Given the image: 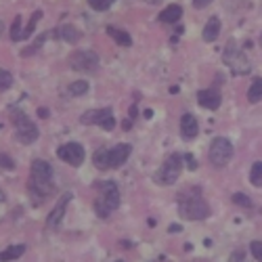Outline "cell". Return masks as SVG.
Here are the masks:
<instances>
[{
  "label": "cell",
  "instance_id": "cell-1",
  "mask_svg": "<svg viewBox=\"0 0 262 262\" xmlns=\"http://www.w3.org/2000/svg\"><path fill=\"white\" fill-rule=\"evenodd\" d=\"M28 191L30 195L38 202L45 200L55 191V183H53V168L49 162L45 160H34L32 162V170H30V181H28Z\"/></svg>",
  "mask_w": 262,
  "mask_h": 262
},
{
  "label": "cell",
  "instance_id": "cell-2",
  "mask_svg": "<svg viewBox=\"0 0 262 262\" xmlns=\"http://www.w3.org/2000/svg\"><path fill=\"white\" fill-rule=\"evenodd\" d=\"M179 212L187 221H204L210 216V206L202 198L200 189H187L179 195Z\"/></svg>",
  "mask_w": 262,
  "mask_h": 262
},
{
  "label": "cell",
  "instance_id": "cell-3",
  "mask_svg": "<svg viewBox=\"0 0 262 262\" xmlns=\"http://www.w3.org/2000/svg\"><path fill=\"white\" fill-rule=\"evenodd\" d=\"M133 154V147L126 145V143H120L112 149H99L97 154L93 156V164L99 168V170H109V168H120L128 158Z\"/></svg>",
  "mask_w": 262,
  "mask_h": 262
},
{
  "label": "cell",
  "instance_id": "cell-4",
  "mask_svg": "<svg viewBox=\"0 0 262 262\" xmlns=\"http://www.w3.org/2000/svg\"><path fill=\"white\" fill-rule=\"evenodd\" d=\"M97 189H99V198L95 200V212L101 218H107L109 212L120 206V189L114 181H101L97 183Z\"/></svg>",
  "mask_w": 262,
  "mask_h": 262
},
{
  "label": "cell",
  "instance_id": "cell-5",
  "mask_svg": "<svg viewBox=\"0 0 262 262\" xmlns=\"http://www.w3.org/2000/svg\"><path fill=\"white\" fill-rule=\"evenodd\" d=\"M11 120L15 124V135L19 139V143H24V145H30L38 139V126L24 114V112H19V109H13L11 112Z\"/></svg>",
  "mask_w": 262,
  "mask_h": 262
},
{
  "label": "cell",
  "instance_id": "cell-6",
  "mask_svg": "<svg viewBox=\"0 0 262 262\" xmlns=\"http://www.w3.org/2000/svg\"><path fill=\"white\" fill-rule=\"evenodd\" d=\"M183 160H185V158H181L179 154H170V156L166 158L164 166H162V168L156 172L154 181H156L158 185H164V187L174 185V183L179 181V177H181V170H183Z\"/></svg>",
  "mask_w": 262,
  "mask_h": 262
},
{
  "label": "cell",
  "instance_id": "cell-7",
  "mask_svg": "<svg viewBox=\"0 0 262 262\" xmlns=\"http://www.w3.org/2000/svg\"><path fill=\"white\" fill-rule=\"evenodd\" d=\"M70 65L72 70L76 72H86V74H93L97 72L99 68V55L91 49H80V51H74L70 55Z\"/></svg>",
  "mask_w": 262,
  "mask_h": 262
},
{
  "label": "cell",
  "instance_id": "cell-8",
  "mask_svg": "<svg viewBox=\"0 0 262 262\" xmlns=\"http://www.w3.org/2000/svg\"><path fill=\"white\" fill-rule=\"evenodd\" d=\"M233 158V145L225 137H216L210 145V162L216 168H225Z\"/></svg>",
  "mask_w": 262,
  "mask_h": 262
},
{
  "label": "cell",
  "instance_id": "cell-9",
  "mask_svg": "<svg viewBox=\"0 0 262 262\" xmlns=\"http://www.w3.org/2000/svg\"><path fill=\"white\" fill-rule=\"evenodd\" d=\"M82 124L91 126V124H97L101 126L103 130H114L116 126V120H114V112L112 107H103V109H91L82 116Z\"/></svg>",
  "mask_w": 262,
  "mask_h": 262
},
{
  "label": "cell",
  "instance_id": "cell-10",
  "mask_svg": "<svg viewBox=\"0 0 262 262\" xmlns=\"http://www.w3.org/2000/svg\"><path fill=\"white\" fill-rule=\"evenodd\" d=\"M57 158L65 164H70V166H82L86 154H84V147L80 143H68V145H61L57 149Z\"/></svg>",
  "mask_w": 262,
  "mask_h": 262
},
{
  "label": "cell",
  "instance_id": "cell-11",
  "mask_svg": "<svg viewBox=\"0 0 262 262\" xmlns=\"http://www.w3.org/2000/svg\"><path fill=\"white\" fill-rule=\"evenodd\" d=\"M70 200H72V193H63L61 195V200L57 202V206L51 210V214L47 218V227L49 229H57L61 225L63 216H65V210H68V206H70Z\"/></svg>",
  "mask_w": 262,
  "mask_h": 262
},
{
  "label": "cell",
  "instance_id": "cell-12",
  "mask_svg": "<svg viewBox=\"0 0 262 262\" xmlns=\"http://www.w3.org/2000/svg\"><path fill=\"white\" fill-rule=\"evenodd\" d=\"M221 101H223V97L216 89H206V91L198 93V103L204 109H218L221 107Z\"/></svg>",
  "mask_w": 262,
  "mask_h": 262
},
{
  "label": "cell",
  "instance_id": "cell-13",
  "mask_svg": "<svg viewBox=\"0 0 262 262\" xmlns=\"http://www.w3.org/2000/svg\"><path fill=\"white\" fill-rule=\"evenodd\" d=\"M181 133L185 139H195L200 135V126H198V120H195L193 114H185L181 118Z\"/></svg>",
  "mask_w": 262,
  "mask_h": 262
},
{
  "label": "cell",
  "instance_id": "cell-14",
  "mask_svg": "<svg viewBox=\"0 0 262 262\" xmlns=\"http://www.w3.org/2000/svg\"><path fill=\"white\" fill-rule=\"evenodd\" d=\"M218 34H221V19H218V17H210L208 24H206V28H204L202 38H204L206 42H214V40L218 38Z\"/></svg>",
  "mask_w": 262,
  "mask_h": 262
},
{
  "label": "cell",
  "instance_id": "cell-15",
  "mask_svg": "<svg viewBox=\"0 0 262 262\" xmlns=\"http://www.w3.org/2000/svg\"><path fill=\"white\" fill-rule=\"evenodd\" d=\"M181 15H183V7L181 5H168L162 11L160 21H162V24H177V21L181 19Z\"/></svg>",
  "mask_w": 262,
  "mask_h": 262
},
{
  "label": "cell",
  "instance_id": "cell-16",
  "mask_svg": "<svg viewBox=\"0 0 262 262\" xmlns=\"http://www.w3.org/2000/svg\"><path fill=\"white\" fill-rule=\"evenodd\" d=\"M57 36H59V38H63L65 42H70V45H74V42H78V40H80V32H78L74 26H70V24L61 26V28L57 30Z\"/></svg>",
  "mask_w": 262,
  "mask_h": 262
},
{
  "label": "cell",
  "instance_id": "cell-17",
  "mask_svg": "<svg viewBox=\"0 0 262 262\" xmlns=\"http://www.w3.org/2000/svg\"><path fill=\"white\" fill-rule=\"evenodd\" d=\"M24 252H26V246H24V244H19V246H11V248H7V250L0 252V262L17 260V258L24 256Z\"/></svg>",
  "mask_w": 262,
  "mask_h": 262
},
{
  "label": "cell",
  "instance_id": "cell-18",
  "mask_svg": "<svg viewBox=\"0 0 262 262\" xmlns=\"http://www.w3.org/2000/svg\"><path fill=\"white\" fill-rule=\"evenodd\" d=\"M107 34L112 36L120 47H126V49H128L130 45H133V38H130V34H128V32H124V30H118V28H107Z\"/></svg>",
  "mask_w": 262,
  "mask_h": 262
},
{
  "label": "cell",
  "instance_id": "cell-19",
  "mask_svg": "<svg viewBox=\"0 0 262 262\" xmlns=\"http://www.w3.org/2000/svg\"><path fill=\"white\" fill-rule=\"evenodd\" d=\"M262 99V78H256L252 82V86L248 89V101L250 103H258Z\"/></svg>",
  "mask_w": 262,
  "mask_h": 262
},
{
  "label": "cell",
  "instance_id": "cell-20",
  "mask_svg": "<svg viewBox=\"0 0 262 262\" xmlns=\"http://www.w3.org/2000/svg\"><path fill=\"white\" fill-rule=\"evenodd\" d=\"M9 36L13 42H19V40H24V30H21V15H17L13 19V24H11V30H9Z\"/></svg>",
  "mask_w": 262,
  "mask_h": 262
},
{
  "label": "cell",
  "instance_id": "cell-21",
  "mask_svg": "<svg viewBox=\"0 0 262 262\" xmlns=\"http://www.w3.org/2000/svg\"><path fill=\"white\" fill-rule=\"evenodd\" d=\"M250 183L254 187H262V162H256L250 170Z\"/></svg>",
  "mask_w": 262,
  "mask_h": 262
},
{
  "label": "cell",
  "instance_id": "cell-22",
  "mask_svg": "<svg viewBox=\"0 0 262 262\" xmlns=\"http://www.w3.org/2000/svg\"><path fill=\"white\" fill-rule=\"evenodd\" d=\"M40 17H42V11H36V13L32 15L30 24H28V26H26V30H24V40H26V38H30V36L34 34V30H36V24L40 21Z\"/></svg>",
  "mask_w": 262,
  "mask_h": 262
},
{
  "label": "cell",
  "instance_id": "cell-23",
  "mask_svg": "<svg viewBox=\"0 0 262 262\" xmlns=\"http://www.w3.org/2000/svg\"><path fill=\"white\" fill-rule=\"evenodd\" d=\"M70 93H72V95H86V93H89V82H84V80L72 82Z\"/></svg>",
  "mask_w": 262,
  "mask_h": 262
},
{
  "label": "cell",
  "instance_id": "cell-24",
  "mask_svg": "<svg viewBox=\"0 0 262 262\" xmlns=\"http://www.w3.org/2000/svg\"><path fill=\"white\" fill-rule=\"evenodd\" d=\"M13 86V76L7 70H0V91H9Z\"/></svg>",
  "mask_w": 262,
  "mask_h": 262
},
{
  "label": "cell",
  "instance_id": "cell-25",
  "mask_svg": "<svg viewBox=\"0 0 262 262\" xmlns=\"http://www.w3.org/2000/svg\"><path fill=\"white\" fill-rule=\"evenodd\" d=\"M114 5V0H89V7L95 11H107Z\"/></svg>",
  "mask_w": 262,
  "mask_h": 262
},
{
  "label": "cell",
  "instance_id": "cell-26",
  "mask_svg": "<svg viewBox=\"0 0 262 262\" xmlns=\"http://www.w3.org/2000/svg\"><path fill=\"white\" fill-rule=\"evenodd\" d=\"M233 202H235L237 206H244V208H252V200L248 198V195H244V193H235V195H233Z\"/></svg>",
  "mask_w": 262,
  "mask_h": 262
},
{
  "label": "cell",
  "instance_id": "cell-27",
  "mask_svg": "<svg viewBox=\"0 0 262 262\" xmlns=\"http://www.w3.org/2000/svg\"><path fill=\"white\" fill-rule=\"evenodd\" d=\"M250 252L258 262H262V242H252L250 244Z\"/></svg>",
  "mask_w": 262,
  "mask_h": 262
},
{
  "label": "cell",
  "instance_id": "cell-28",
  "mask_svg": "<svg viewBox=\"0 0 262 262\" xmlns=\"http://www.w3.org/2000/svg\"><path fill=\"white\" fill-rule=\"evenodd\" d=\"M0 168H5V170H13V168H15L13 158H11V156H7V154H0Z\"/></svg>",
  "mask_w": 262,
  "mask_h": 262
},
{
  "label": "cell",
  "instance_id": "cell-29",
  "mask_svg": "<svg viewBox=\"0 0 262 262\" xmlns=\"http://www.w3.org/2000/svg\"><path fill=\"white\" fill-rule=\"evenodd\" d=\"M185 162H187V168H189V170H198V162H195V158H193L191 154L185 156Z\"/></svg>",
  "mask_w": 262,
  "mask_h": 262
},
{
  "label": "cell",
  "instance_id": "cell-30",
  "mask_svg": "<svg viewBox=\"0 0 262 262\" xmlns=\"http://www.w3.org/2000/svg\"><path fill=\"white\" fill-rule=\"evenodd\" d=\"M210 3H212V0H193V7L195 9H206Z\"/></svg>",
  "mask_w": 262,
  "mask_h": 262
},
{
  "label": "cell",
  "instance_id": "cell-31",
  "mask_svg": "<svg viewBox=\"0 0 262 262\" xmlns=\"http://www.w3.org/2000/svg\"><path fill=\"white\" fill-rule=\"evenodd\" d=\"M38 116H40V118H49V109L40 107V109H38Z\"/></svg>",
  "mask_w": 262,
  "mask_h": 262
},
{
  "label": "cell",
  "instance_id": "cell-32",
  "mask_svg": "<svg viewBox=\"0 0 262 262\" xmlns=\"http://www.w3.org/2000/svg\"><path fill=\"white\" fill-rule=\"evenodd\" d=\"M124 130H130V128H133V120H124Z\"/></svg>",
  "mask_w": 262,
  "mask_h": 262
},
{
  "label": "cell",
  "instance_id": "cell-33",
  "mask_svg": "<svg viewBox=\"0 0 262 262\" xmlns=\"http://www.w3.org/2000/svg\"><path fill=\"white\" fill-rule=\"evenodd\" d=\"M145 118L149 120V118H154V112H151V109H147V112H145Z\"/></svg>",
  "mask_w": 262,
  "mask_h": 262
},
{
  "label": "cell",
  "instance_id": "cell-34",
  "mask_svg": "<svg viewBox=\"0 0 262 262\" xmlns=\"http://www.w3.org/2000/svg\"><path fill=\"white\" fill-rule=\"evenodd\" d=\"M177 231H181V227H177V225H172V227H170V233H177Z\"/></svg>",
  "mask_w": 262,
  "mask_h": 262
},
{
  "label": "cell",
  "instance_id": "cell-35",
  "mask_svg": "<svg viewBox=\"0 0 262 262\" xmlns=\"http://www.w3.org/2000/svg\"><path fill=\"white\" fill-rule=\"evenodd\" d=\"M145 3H149V5H160L162 0H145Z\"/></svg>",
  "mask_w": 262,
  "mask_h": 262
},
{
  "label": "cell",
  "instance_id": "cell-36",
  "mask_svg": "<svg viewBox=\"0 0 262 262\" xmlns=\"http://www.w3.org/2000/svg\"><path fill=\"white\" fill-rule=\"evenodd\" d=\"M0 202H5V195L3 193H0Z\"/></svg>",
  "mask_w": 262,
  "mask_h": 262
},
{
  "label": "cell",
  "instance_id": "cell-37",
  "mask_svg": "<svg viewBox=\"0 0 262 262\" xmlns=\"http://www.w3.org/2000/svg\"><path fill=\"white\" fill-rule=\"evenodd\" d=\"M0 34H3V21H0Z\"/></svg>",
  "mask_w": 262,
  "mask_h": 262
},
{
  "label": "cell",
  "instance_id": "cell-38",
  "mask_svg": "<svg viewBox=\"0 0 262 262\" xmlns=\"http://www.w3.org/2000/svg\"><path fill=\"white\" fill-rule=\"evenodd\" d=\"M116 262H124V260H116Z\"/></svg>",
  "mask_w": 262,
  "mask_h": 262
}]
</instances>
